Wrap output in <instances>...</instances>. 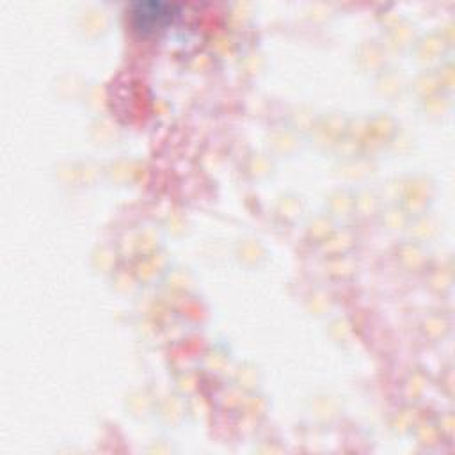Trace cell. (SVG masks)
Masks as SVG:
<instances>
[{"label": "cell", "mask_w": 455, "mask_h": 455, "mask_svg": "<svg viewBox=\"0 0 455 455\" xmlns=\"http://www.w3.org/2000/svg\"><path fill=\"white\" fill-rule=\"evenodd\" d=\"M176 5L165 2H139L133 5L132 21L137 32L149 34L164 28L176 16Z\"/></svg>", "instance_id": "6da1fadb"}]
</instances>
